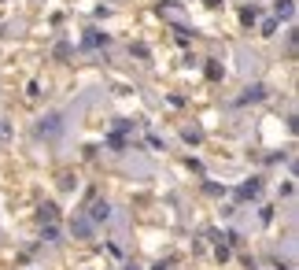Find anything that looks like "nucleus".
I'll return each instance as SVG.
<instances>
[{
	"label": "nucleus",
	"instance_id": "obj_1",
	"mask_svg": "<svg viewBox=\"0 0 299 270\" xmlns=\"http://www.w3.org/2000/svg\"><path fill=\"white\" fill-rule=\"evenodd\" d=\"M277 15H281V18H292V0H281V4H277Z\"/></svg>",
	"mask_w": 299,
	"mask_h": 270
}]
</instances>
